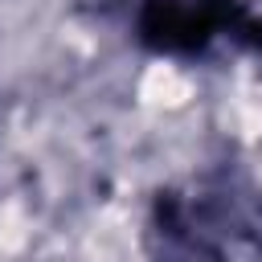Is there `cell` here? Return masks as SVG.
Here are the masks:
<instances>
[{"instance_id":"1","label":"cell","mask_w":262,"mask_h":262,"mask_svg":"<svg viewBox=\"0 0 262 262\" xmlns=\"http://www.w3.org/2000/svg\"><path fill=\"white\" fill-rule=\"evenodd\" d=\"M221 20V0H147L143 4V33L156 45L188 49L201 45Z\"/></svg>"}]
</instances>
